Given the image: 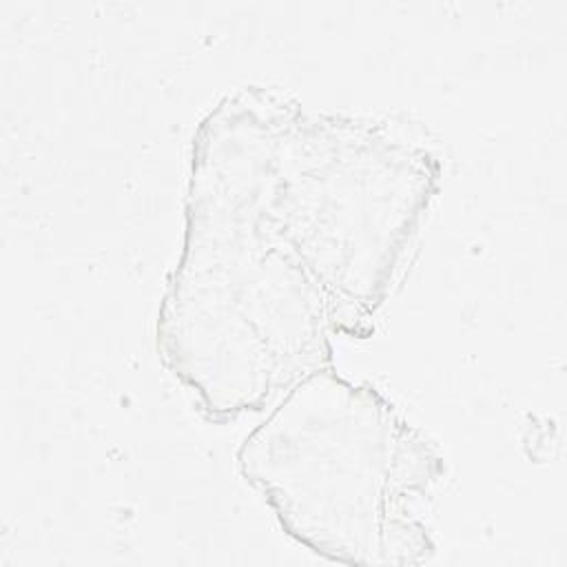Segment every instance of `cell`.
Listing matches in <instances>:
<instances>
[{
    "mask_svg": "<svg viewBox=\"0 0 567 567\" xmlns=\"http://www.w3.org/2000/svg\"><path fill=\"white\" fill-rule=\"evenodd\" d=\"M239 467L286 534L346 563H390L388 549H432L410 514L441 458L370 385L330 365L290 392L241 443Z\"/></svg>",
    "mask_w": 567,
    "mask_h": 567,
    "instance_id": "obj_1",
    "label": "cell"
}]
</instances>
